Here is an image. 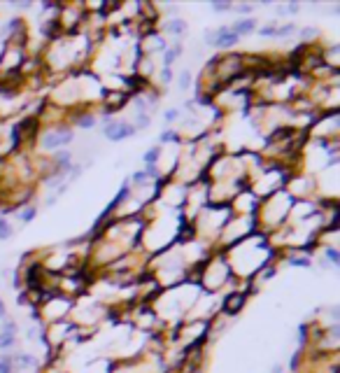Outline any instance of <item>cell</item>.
<instances>
[{
    "instance_id": "obj_18",
    "label": "cell",
    "mask_w": 340,
    "mask_h": 373,
    "mask_svg": "<svg viewBox=\"0 0 340 373\" xmlns=\"http://www.w3.org/2000/svg\"><path fill=\"white\" fill-rule=\"evenodd\" d=\"M326 255H329V259L333 261V264H338V261H340V255L336 252V250H326Z\"/></svg>"
},
{
    "instance_id": "obj_15",
    "label": "cell",
    "mask_w": 340,
    "mask_h": 373,
    "mask_svg": "<svg viewBox=\"0 0 340 373\" xmlns=\"http://www.w3.org/2000/svg\"><path fill=\"white\" fill-rule=\"evenodd\" d=\"M19 217H21V222H31L33 217H35V208H28V210H23Z\"/></svg>"
},
{
    "instance_id": "obj_14",
    "label": "cell",
    "mask_w": 340,
    "mask_h": 373,
    "mask_svg": "<svg viewBox=\"0 0 340 373\" xmlns=\"http://www.w3.org/2000/svg\"><path fill=\"white\" fill-rule=\"evenodd\" d=\"M168 31L170 33H182V31H184V21H170L168 23Z\"/></svg>"
},
{
    "instance_id": "obj_23",
    "label": "cell",
    "mask_w": 340,
    "mask_h": 373,
    "mask_svg": "<svg viewBox=\"0 0 340 373\" xmlns=\"http://www.w3.org/2000/svg\"><path fill=\"white\" fill-rule=\"evenodd\" d=\"M312 35H317L315 28H305V31H303V38H312Z\"/></svg>"
},
{
    "instance_id": "obj_17",
    "label": "cell",
    "mask_w": 340,
    "mask_h": 373,
    "mask_svg": "<svg viewBox=\"0 0 340 373\" xmlns=\"http://www.w3.org/2000/svg\"><path fill=\"white\" fill-rule=\"evenodd\" d=\"M212 7L217 12H226V10H231V5L228 2H212Z\"/></svg>"
},
{
    "instance_id": "obj_12",
    "label": "cell",
    "mask_w": 340,
    "mask_h": 373,
    "mask_svg": "<svg viewBox=\"0 0 340 373\" xmlns=\"http://www.w3.org/2000/svg\"><path fill=\"white\" fill-rule=\"evenodd\" d=\"M156 159H159V147H151L147 154H145V161H147V163H151V161H156Z\"/></svg>"
},
{
    "instance_id": "obj_20",
    "label": "cell",
    "mask_w": 340,
    "mask_h": 373,
    "mask_svg": "<svg viewBox=\"0 0 340 373\" xmlns=\"http://www.w3.org/2000/svg\"><path fill=\"white\" fill-rule=\"evenodd\" d=\"M161 140H163V142H170V140H175V133H172V131H166V133L161 136Z\"/></svg>"
},
{
    "instance_id": "obj_7",
    "label": "cell",
    "mask_w": 340,
    "mask_h": 373,
    "mask_svg": "<svg viewBox=\"0 0 340 373\" xmlns=\"http://www.w3.org/2000/svg\"><path fill=\"white\" fill-rule=\"evenodd\" d=\"M77 124L82 128H91L96 124V117H91V115H79V117H77Z\"/></svg>"
},
{
    "instance_id": "obj_9",
    "label": "cell",
    "mask_w": 340,
    "mask_h": 373,
    "mask_svg": "<svg viewBox=\"0 0 340 373\" xmlns=\"http://www.w3.org/2000/svg\"><path fill=\"white\" fill-rule=\"evenodd\" d=\"M10 236H12L10 224L5 222V219H0V240H5V238H10Z\"/></svg>"
},
{
    "instance_id": "obj_11",
    "label": "cell",
    "mask_w": 340,
    "mask_h": 373,
    "mask_svg": "<svg viewBox=\"0 0 340 373\" xmlns=\"http://www.w3.org/2000/svg\"><path fill=\"white\" fill-rule=\"evenodd\" d=\"M189 82H191V75L184 70V73L180 75V89H182V91H187V89H189Z\"/></svg>"
},
{
    "instance_id": "obj_6",
    "label": "cell",
    "mask_w": 340,
    "mask_h": 373,
    "mask_svg": "<svg viewBox=\"0 0 340 373\" xmlns=\"http://www.w3.org/2000/svg\"><path fill=\"white\" fill-rule=\"evenodd\" d=\"M228 301H231V306H226L228 313H238V310L243 308V296H231V298H226V303Z\"/></svg>"
},
{
    "instance_id": "obj_3",
    "label": "cell",
    "mask_w": 340,
    "mask_h": 373,
    "mask_svg": "<svg viewBox=\"0 0 340 373\" xmlns=\"http://www.w3.org/2000/svg\"><path fill=\"white\" fill-rule=\"evenodd\" d=\"M238 42V35H235L231 28H219L217 35H214V44L217 47H231V44Z\"/></svg>"
},
{
    "instance_id": "obj_4",
    "label": "cell",
    "mask_w": 340,
    "mask_h": 373,
    "mask_svg": "<svg viewBox=\"0 0 340 373\" xmlns=\"http://www.w3.org/2000/svg\"><path fill=\"white\" fill-rule=\"evenodd\" d=\"M256 28V23L252 21V19H245V21H240V23H235L231 31L235 33V35H240V33H249V31H254Z\"/></svg>"
},
{
    "instance_id": "obj_21",
    "label": "cell",
    "mask_w": 340,
    "mask_h": 373,
    "mask_svg": "<svg viewBox=\"0 0 340 373\" xmlns=\"http://www.w3.org/2000/svg\"><path fill=\"white\" fill-rule=\"evenodd\" d=\"M147 177H149L147 173H135V175H133V180L135 182H142V180H147Z\"/></svg>"
},
{
    "instance_id": "obj_10",
    "label": "cell",
    "mask_w": 340,
    "mask_h": 373,
    "mask_svg": "<svg viewBox=\"0 0 340 373\" xmlns=\"http://www.w3.org/2000/svg\"><path fill=\"white\" fill-rule=\"evenodd\" d=\"M0 373H12V359L10 357H0Z\"/></svg>"
},
{
    "instance_id": "obj_16",
    "label": "cell",
    "mask_w": 340,
    "mask_h": 373,
    "mask_svg": "<svg viewBox=\"0 0 340 373\" xmlns=\"http://www.w3.org/2000/svg\"><path fill=\"white\" fill-rule=\"evenodd\" d=\"M19 366H21V369H28V366H33V359L28 354H21V357H19Z\"/></svg>"
},
{
    "instance_id": "obj_13",
    "label": "cell",
    "mask_w": 340,
    "mask_h": 373,
    "mask_svg": "<svg viewBox=\"0 0 340 373\" xmlns=\"http://www.w3.org/2000/svg\"><path fill=\"white\" fill-rule=\"evenodd\" d=\"M56 161H58V166H61V168H65V166L70 163V154H68V152H61V154L56 157Z\"/></svg>"
},
{
    "instance_id": "obj_5",
    "label": "cell",
    "mask_w": 340,
    "mask_h": 373,
    "mask_svg": "<svg viewBox=\"0 0 340 373\" xmlns=\"http://www.w3.org/2000/svg\"><path fill=\"white\" fill-rule=\"evenodd\" d=\"M12 345H14V331H2V334H0V348L7 350Z\"/></svg>"
},
{
    "instance_id": "obj_2",
    "label": "cell",
    "mask_w": 340,
    "mask_h": 373,
    "mask_svg": "<svg viewBox=\"0 0 340 373\" xmlns=\"http://www.w3.org/2000/svg\"><path fill=\"white\" fill-rule=\"evenodd\" d=\"M73 140V133L70 131H63V133H49V136H44L42 138V147L44 149H56L61 147V145H68Z\"/></svg>"
},
{
    "instance_id": "obj_22",
    "label": "cell",
    "mask_w": 340,
    "mask_h": 373,
    "mask_svg": "<svg viewBox=\"0 0 340 373\" xmlns=\"http://www.w3.org/2000/svg\"><path fill=\"white\" fill-rule=\"evenodd\" d=\"M294 266H308V259H291Z\"/></svg>"
},
{
    "instance_id": "obj_8",
    "label": "cell",
    "mask_w": 340,
    "mask_h": 373,
    "mask_svg": "<svg viewBox=\"0 0 340 373\" xmlns=\"http://www.w3.org/2000/svg\"><path fill=\"white\" fill-rule=\"evenodd\" d=\"M177 56H180V47H175V49H170V52H166V59H163V65H166V68H170V63H172V61H175Z\"/></svg>"
},
{
    "instance_id": "obj_25",
    "label": "cell",
    "mask_w": 340,
    "mask_h": 373,
    "mask_svg": "<svg viewBox=\"0 0 340 373\" xmlns=\"http://www.w3.org/2000/svg\"><path fill=\"white\" fill-rule=\"evenodd\" d=\"M2 315H5V303L0 301V317H2Z\"/></svg>"
},
{
    "instance_id": "obj_19",
    "label": "cell",
    "mask_w": 340,
    "mask_h": 373,
    "mask_svg": "<svg viewBox=\"0 0 340 373\" xmlns=\"http://www.w3.org/2000/svg\"><path fill=\"white\" fill-rule=\"evenodd\" d=\"M163 119H166V121H172V119H177V110H168V112L163 115Z\"/></svg>"
},
{
    "instance_id": "obj_24",
    "label": "cell",
    "mask_w": 340,
    "mask_h": 373,
    "mask_svg": "<svg viewBox=\"0 0 340 373\" xmlns=\"http://www.w3.org/2000/svg\"><path fill=\"white\" fill-rule=\"evenodd\" d=\"M163 79H166V82L170 79V68H166V70H163Z\"/></svg>"
},
{
    "instance_id": "obj_1",
    "label": "cell",
    "mask_w": 340,
    "mask_h": 373,
    "mask_svg": "<svg viewBox=\"0 0 340 373\" xmlns=\"http://www.w3.org/2000/svg\"><path fill=\"white\" fill-rule=\"evenodd\" d=\"M133 133H135V128L131 126V124H124V121L107 124V126H105L107 140H114V142H119V140H126L128 136H133Z\"/></svg>"
}]
</instances>
